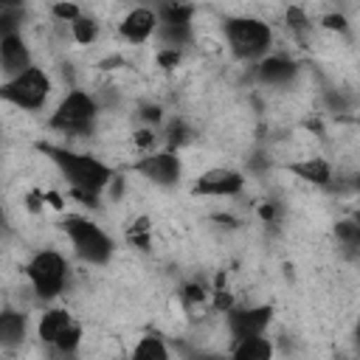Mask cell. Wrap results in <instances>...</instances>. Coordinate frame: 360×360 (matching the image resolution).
Here are the masks:
<instances>
[{
    "label": "cell",
    "instance_id": "1",
    "mask_svg": "<svg viewBox=\"0 0 360 360\" xmlns=\"http://www.w3.org/2000/svg\"><path fill=\"white\" fill-rule=\"evenodd\" d=\"M48 155L53 158V163L59 166V172L73 186V194L82 197V200H90L93 202L96 194L112 180L110 166H104L93 155H82V152H70V149H53V146H48Z\"/></svg>",
    "mask_w": 360,
    "mask_h": 360
},
{
    "label": "cell",
    "instance_id": "2",
    "mask_svg": "<svg viewBox=\"0 0 360 360\" xmlns=\"http://www.w3.org/2000/svg\"><path fill=\"white\" fill-rule=\"evenodd\" d=\"M225 37H228V45H231L233 56H239V59H259L270 51V42H273L270 25L256 20V17L228 20L225 22Z\"/></svg>",
    "mask_w": 360,
    "mask_h": 360
},
{
    "label": "cell",
    "instance_id": "3",
    "mask_svg": "<svg viewBox=\"0 0 360 360\" xmlns=\"http://www.w3.org/2000/svg\"><path fill=\"white\" fill-rule=\"evenodd\" d=\"M51 93V79L42 68H28L3 82V98L20 110H39Z\"/></svg>",
    "mask_w": 360,
    "mask_h": 360
},
{
    "label": "cell",
    "instance_id": "4",
    "mask_svg": "<svg viewBox=\"0 0 360 360\" xmlns=\"http://www.w3.org/2000/svg\"><path fill=\"white\" fill-rule=\"evenodd\" d=\"M65 231L76 248V253L84 259V262H93V264H104L112 253V239L93 222V219H84V217H68L65 219Z\"/></svg>",
    "mask_w": 360,
    "mask_h": 360
},
{
    "label": "cell",
    "instance_id": "5",
    "mask_svg": "<svg viewBox=\"0 0 360 360\" xmlns=\"http://www.w3.org/2000/svg\"><path fill=\"white\" fill-rule=\"evenodd\" d=\"M25 273H28V281H31V287L39 298H56L65 290L68 264L56 250H39L28 262Z\"/></svg>",
    "mask_w": 360,
    "mask_h": 360
},
{
    "label": "cell",
    "instance_id": "6",
    "mask_svg": "<svg viewBox=\"0 0 360 360\" xmlns=\"http://www.w3.org/2000/svg\"><path fill=\"white\" fill-rule=\"evenodd\" d=\"M93 118H96V101H93V96H87L82 90H73V93H68L59 101L56 112L51 115V127L53 129H62V132H70V135H82V132L90 129Z\"/></svg>",
    "mask_w": 360,
    "mask_h": 360
},
{
    "label": "cell",
    "instance_id": "7",
    "mask_svg": "<svg viewBox=\"0 0 360 360\" xmlns=\"http://www.w3.org/2000/svg\"><path fill=\"white\" fill-rule=\"evenodd\" d=\"M39 340L56 346L59 352H73L82 340V329L79 323L65 312V309H48L42 318H39Z\"/></svg>",
    "mask_w": 360,
    "mask_h": 360
},
{
    "label": "cell",
    "instance_id": "8",
    "mask_svg": "<svg viewBox=\"0 0 360 360\" xmlns=\"http://www.w3.org/2000/svg\"><path fill=\"white\" fill-rule=\"evenodd\" d=\"M245 186V177L236 169H208L205 174L197 177V194H208V197H233L239 194Z\"/></svg>",
    "mask_w": 360,
    "mask_h": 360
},
{
    "label": "cell",
    "instance_id": "9",
    "mask_svg": "<svg viewBox=\"0 0 360 360\" xmlns=\"http://www.w3.org/2000/svg\"><path fill=\"white\" fill-rule=\"evenodd\" d=\"M270 307H248V309H231L228 312V326L231 335L236 340L242 338H253V335H264L267 323H270Z\"/></svg>",
    "mask_w": 360,
    "mask_h": 360
},
{
    "label": "cell",
    "instance_id": "10",
    "mask_svg": "<svg viewBox=\"0 0 360 360\" xmlns=\"http://www.w3.org/2000/svg\"><path fill=\"white\" fill-rule=\"evenodd\" d=\"M138 172L158 186H174L180 177V160L174 152H155L138 163Z\"/></svg>",
    "mask_w": 360,
    "mask_h": 360
},
{
    "label": "cell",
    "instance_id": "11",
    "mask_svg": "<svg viewBox=\"0 0 360 360\" xmlns=\"http://www.w3.org/2000/svg\"><path fill=\"white\" fill-rule=\"evenodd\" d=\"M0 65H3V73L11 79L22 70L31 68V53L22 42V37L17 31H6L3 39H0Z\"/></svg>",
    "mask_w": 360,
    "mask_h": 360
},
{
    "label": "cell",
    "instance_id": "12",
    "mask_svg": "<svg viewBox=\"0 0 360 360\" xmlns=\"http://www.w3.org/2000/svg\"><path fill=\"white\" fill-rule=\"evenodd\" d=\"M155 31H158V14H155L152 8H146V6L132 8V11L121 20V37H124L127 42H132V45L146 42Z\"/></svg>",
    "mask_w": 360,
    "mask_h": 360
},
{
    "label": "cell",
    "instance_id": "13",
    "mask_svg": "<svg viewBox=\"0 0 360 360\" xmlns=\"http://www.w3.org/2000/svg\"><path fill=\"white\" fill-rule=\"evenodd\" d=\"M256 73H259V82L262 84L284 87V84H290L295 79V65L290 59H284V56H267V59L259 62Z\"/></svg>",
    "mask_w": 360,
    "mask_h": 360
},
{
    "label": "cell",
    "instance_id": "14",
    "mask_svg": "<svg viewBox=\"0 0 360 360\" xmlns=\"http://www.w3.org/2000/svg\"><path fill=\"white\" fill-rule=\"evenodd\" d=\"M273 354V343L264 335H253V338H242L233 346V357L236 360H267Z\"/></svg>",
    "mask_w": 360,
    "mask_h": 360
},
{
    "label": "cell",
    "instance_id": "15",
    "mask_svg": "<svg viewBox=\"0 0 360 360\" xmlns=\"http://www.w3.org/2000/svg\"><path fill=\"white\" fill-rule=\"evenodd\" d=\"M22 338H25V315L14 312V309H3V315H0V343L14 346Z\"/></svg>",
    "mask_w": 360,
    "mask_h": 360
},
{
    "label": "cell",
    "instance_id": "16",
    "mask_svg": "<svg viewBox=\"0 0 360 360\" xmlns=\"http://www.w3.org/2000/svg\"><path fill=\"white\" fill-rule=\"evenodd\" d=\"M292 172H295L298 177L309 180V183H318V186H326V183H329V177H332L329 163H326V160H321V158L301 160V163H295V166H292Z\"/></svg>",
    "mask_w": 360,
    "mask_h": 360
},
{
    "label": "cell",
    "instance_id": "17",
    "mask_svg": "<svg viewBox=\"0 0 360 360\" xmlns=\"http://www.w3.org/2000/svg\"><path fill=\"white\" fill-rule=\"evenodd\" d=\"M132 357H138V360H166V357H169V349H166V343H163L158 335H146V338L135 346Z\"/></svg>",
    "mask_w": 360,
    "mask_h": 360
},
{
    "label": "cell",
    "instance_id": "18",
    "mask_svg": "<svg viewBox=\"0 0 360 360\" xmlns=\"http://www.w3.org/2000/svg\"><path fill=\"white\" fill-rule=\"evenodd\" d=\"M70 34H73L76 42L90 45V42L98 37V25H96V20H90V17H76V20L70 22Z\"/></svg>",
    "mask_w": 360,
    "mask_h": 360
},
{
    "label": "cell",
    "instance_id": "19",
    "mask_svg": "<svg viewBox=\"0 0 360 360\" xmlns=\"http://www.w3.org/2000/svg\"><path fill=\"white\" fill-rule=\"evenodd\" d=\"M338 239L346 248H357L360 245V217L357 219H343L338 222Z\"/></svg>",
    "mask_w": 360,
    "mask_h": 360
},
{
    "label": "cell",
    "instance_id": "20",
    "mask_svg": "<svg viewBox=\"0 0 360 360\" xmlns=\"http://www.w3.org/2000/svg\"><path fill=\"white\" fill-rule=\"evenodd\" d=\"M53 14L62 17V20H70V22H73V20L79 17V8H76L73 3H56V6H53Z\"/></svg>",
    "mask_w": 360,
    "mask_h": 360
},
{
    "label": "cell",
    "instance_id": "21",
    "mask_svg": "<svg viewBox=\"0 0 360 360\" xmlns=\"http://www.w3.org/2000/svg\"><path fill=\"white\" fill-rule=\"evenodd\" d=\"M158 62H160L163 68L177 65V62H180V48H166V51H160V53H158Z\"/></svg>",
    "mask_w": 360,
    "mask_h": 360
},
{
    "label": "cell",
    "instance_id": "22",
    "mask_svg": "<svg viewBox=\"0 0 360 360\" xmlns=\"http://www.w3.org/2000/svg\"><path fill=\"white\" fill-rule=\"evenodd\" d=\"M323 25H326L329 31H343V28H346V20H343L340 14H326V17H323Z\"/></svg>",
    "mask_w": 360,
    "mask_h": 360
},
{
    "label": "cell",
    "instance_id": "23",
    "mask_svg": "<svg viewBox=\"0 0 360 360\" xmlns=\"http://www.w3.org/2000/svg\"><path fill=\"white\" fill-rule=\"evenodd\" d=\"M129 239H132V242H138V245H146V222H143V219H141L138 225H132Z\"/></svg>",
    "mask_w": 360,
    "mask_h": 360
},
{
    "label": "cell",
    "instance_id": "24",
    "mask_svg": "<svg viewBox=\"0 0 360 360\" xmlns=\"http://www.w3.org/2000/svg\"><path fill=\"white\" fill-rule=\"evenodd\" d=\"M287 20H290V25H292V28H307V20H304V14H301L298 8H290Z\"/></svg>",
    "mask_w": 360,
    "mask_h": 360
},
{
    "label": "cell",
    "instance_id": "25",
    "mask_svg": "<svg viewBox=\"0 0 360 360\" xmlns=\"http://www.w3.org/2000/svg\"><path fill=\"white\" fill-rule=\"evenodd\" d=\"M202 298H205V290H202V287L191 284V287L186 290V301H202Z\"/></svg>",
    "mask_w": 360,
    "mask_h": 360
},
{
    "label": "cell",
    "instance_id": "26",
    "mask_svg": "<svg viewBox=\"0 0 360 360\" xmlns=\"http://www.w3.org/2000/svg\"><path fill=\"white\" fill-rule=\"evenodd\" d=\"M143 118H146V121H160V110H158V107H146V110H143Z\"/></svg>",
    "mask_w": 360,
    "mask_h": 360
},
{
    "label": "cell",
    "instance_id": "27",
    "mask_svg": "<svg viewBox=\"0 0 360 360\" xmlns=\"http://www.w3.org/2000/svg\"><path fill=\"white\" fill-rule=\"evenodd\" d=\"M22 0H0V8H20Z\"/></svg>",
    "mask_w": 360,
    "mask_h": 360
},
{
    "label": "cell",
    "instance_id": "28",
    "mask_svg": "<svg viewBox=\"0 0 360 360\" xmlns=\"http://www.w3.org/2000/svg\"><path fill=\"white\" fill-rule=\"evenodd\" d=\"M354 335H357V340H360V323H357V332H354Z\"/></svg>",
    "mask_w": 360,
    "mask_h": 360
},
{
    "label": "cell",
    "instance_id": "29",
    "mask_svg": "<svg viewBox=\"0 0 360 360\" xmlns=\"http://www.w3.org/2000/svg\"><path fill=\"white\" fill-rule=\"evenodd\" d=\"M357 188H360V174H357Z\"/></svg>",
    "mask_w": 360,
    "mask_h": 360
}]
</instances>
